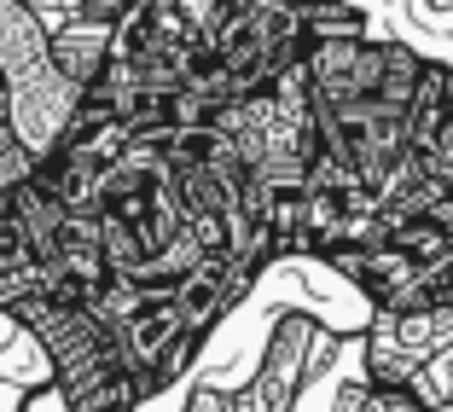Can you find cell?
Wrapping results in <instances>:
<instances>
[{
  "label": "cell",
  "mask_w": 453,
  "mask_h": 412,
  "mask_svg": "<svg viewBox=\"0 0 453 412\" xmlns=\"http://www.w3.org/2000/svg\"><path fill=\"white\" fill-rule=\"evenodd\" d=\"M448 105H453V65H448Z\"/></svg>",
  "instance_id": "cell-8"
},
{
  "label": "cell",
  "mask_w": 453,
  "mask_h": 412,
  "mask_svg": "<svg viewBox=\"0 0 453 412\" xmlns=\"http://www.w3.org/2000/svg\"><path fill=\"white\" fill-rule=\"evenodd\" d=\"M314 343H320V325L308 314H285L280 325H273V337H267V355L262 366H256L250 389H239V412H280L291 407L296 395H303V372H308V355H314Z\"/></svg>",
  "instance_id": "cell-2"
},
{
  "label": "cell",
  "mask_w": 453,
  "mask_h": 412,
  "mask_svg": "<svg viewBox=\"0 0 453 412\" xmlns=\"http://www.w3.org/2000/svg\"><path fill=\"white\" fill-rule=\"evenodd\" d=\"M453 105H448V65H425L418 76V94H413V111H407V134H413V151H430L441 128H448Z\"/></svg>",
  "instance_id": "cell-6"
},
{
  "label": "cell",
  "mask_w": 453,
  "mask_h": 412,
  "mask_svg": "<svg viewBox=\"0 0 453 412\" xmlns=\"http://www.w3.org/2000/svg\"><path fill=\"white\" fill-rule=\"evenodd\" d=\"M53 53V24L35 0H0V70L24 76V70L47 65Z\"/></svg>",
  "instance_id": "cell-4"
},
{
  "label": "cell",
  "mask_w": 453,
  "mask_h": 412,
  "mask_svg": "<svg viewBox=\"0 0 453 412\" xmlns=\"http://www.w3.org/2000/svg\"><path fill=\"white\" fill-rule=\"evenodd\" d=\"M111 53H117V18H99V12H65L53 24V65L65 70L70 81H81V88H94L99 76H105Z\"/></svg>",
  "instance_id": "cell-3"
},
{
  "label": "cell",
  "mask_w": 453,
  "mask_h": 412,
  "mask_svg": "<svg viewBox=\"0 0 453 412\" xmlns=\"http://www.w3.org/2000/svg\"><path fill=\"white\" fill-rule=\"evenodd\" d=\"M134 6L187 47H215L233 18V0H134Z\"/></svg>",
  "instance_id": "cell-5"
},
{
  "label": "cell",
  "mask_w": 453,
  "mask_h": 412,
  "mask_svg": "<svg viewBox=\"0 0 453 412\" xmlns=\"http://www.w3.org/2000/svg\"><path fill=\"white\" fill-rule=\"evenodd\" d=\"M81 99H88V88L70 81L53 58L35 65V70H24V76H12V122L24 128V140L41 151V157H53V151H58V140L70 134Z\"/></svg>",
  "instance_id": "cell-1"
},
{
  "label": "cell",
  "mask_w": 453,
  "mask_h": 412,
  "mask_svg": "<svg viewBox=\"0 0 453 412\" xmlns=\"http://www.w3.org/2000/svg\"><path fill=\"white\" fill-rule=\"evenodd\" d=\"M35 169H41V151L29 146L24 128L6 117V122H0V192H18Z\"/></svg>",
  "instance_id": "cell-7"
}]
</instances>
